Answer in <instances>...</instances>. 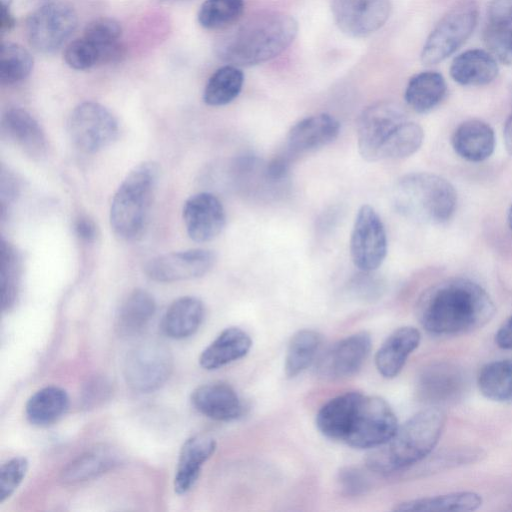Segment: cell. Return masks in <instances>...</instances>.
Instances as JSON below:
<instances>
[{"label":"cell","mask_w":512,"mask_h":512,"mask_svg":"<svg viewBox=\"0 0 512 512\" xmlns=\"http://www.w3.org/2000/svg\"><path fill=\"white\" fill-rule=\"evenodd\" d=\"M495 313L489 294L465 278L444 280L427 289L417 303V316L426 331L454 335L484 326Z\"/></svg>","instance_id":"6da1fadb"},{"label":"cell","mask_w":512,"mask_h":512,"mask_svg":"<svg viewBox=\"0 0 512 512\" xmlns=\"http://www.w3.org/2000/svg\"><path fill=\"white\" fill-rule=\"evenodd\" d=\"M297 21L289 14L268 11L250 16L217 41V56L237 67L267 62L280 55L294 41Z\"/></svg>","instance_id":"7a4b0ae2"},{"label":"cell","mask_w":512,"mask_h":512,"mask_svg":"<svg viewBox=\"0 0 512 512\" xmlns=\"http://www.w3.org/2000/svg\"><path fill=\"white\" fill-rule=\"evenodd\" d=\"M446 416L438 408L419 411L384 444L375 447L366 458L370 471L389 474L416 464L428 456L438 443Z\"/></svg>","instance_id":"3957f363"},{"label":"cell","mask_w":512,"mask_h":512,"mask_svg":"<svg viewBox=\"0 0 512 512\" xmlns=\"http://www.w3.org/2000/svg\"><path fill=\"white\" fill-rule=\"evenodd\" d=\"M396 210L409 220L437 225L455 212L457 193L446 179L431 173H410L398 180L393 191Z\"/></svg>","instance_id":"277c9868"},{"label":"cell","mask_w":512,"mask_h":512,"mask_svg":"<svg viewBox=\"0 0 512 512\" xmlns=\"http://www.w3.org/2000/svg\"><path fill=\"white\" fill-rule=\"evenodd\" d=\"M158 173L156 163H140L126 175L118 187L111 203L110 223L120 238L134 240L143 232Z\"/></svg>","instance_id":"5b68a950"},{"label":"cell","mask_w":512,"mask_h":512,"mask_svg":"<svg viewBox=\"0 0 512 512\" xmlns=\"http://www.w3.org/2000/svg\"><path fill=\"white\" fill-rule=\"evenodd\" d=\"M398 428L390 405L381 397L353 391L339 441L354 448H375Z\"/></svg>","instance_id":"8992f818"},{"label":"cell","mask_w":512,"mask_h":512,"mask_svg":"<svg viewBox=\"0 0 512 512\" xmlns=\"http://www.w3.org/2000/svg\"><path fill=\"white\" fill-rule=\"evenodd\" d=\"M478 15L475 0H461L451 7L426 39L421 62L426 66L436 65L456 52L473 33Z\"/></svg>","instance_id":"52a82bcc"},{"label":"cell","mask_w":512,"mask_h":512,"mask_svg":"<svg viewBox=\"0 0 512 512\" xmlns=\"http://www.w3.org/2000/svg\"><path fill=\"white\" fill-rule=\"evenodd\" d=\"M77 23V14L70 5L56 2L45 4L27 19L29 44L37 52L53 53L70 38Z\"/></svg>","instance_id":"ba28073f"},{"label":"cell","mask_w":512,"mask_h":512,"mask_svg":"<svg viewBox=\"0 0 512 512\" xmlns=\"http://www.w3.org/2000/svg\"><path fill=\"white\" fill-rule=\"evenodd\" d=\"M173 369L168 348L158 341H146L134 347L124 363L127 384L139 392H151L161 387Z\"/></svg>","instance_id":"9c48e42d"},{"label":"cell","mask_w":512,"mask_h":512,"mask_svg":"<svg viewBox=\"0 0 512 512\" xmlns=\"http://www.w3.org/2000/svg\"><path fill=\"white\" fill-rule=\"evenodd\" d=\"M68 132L78 149L94 153L116 139L118 123L108 109L89 101L74 108L69 117Z\"/></svg>","instance_id":"30bf717a"},{"label":"cell","mask_w":512,"mask_h":512,"mask_svg":"<svg viewBox=\"0 0 512 512\" xmlns=\"http://www.w3.org/2000/svg\"><path fill=\"white\" fill-rule=\"evenodd\" d=\"M406 119L401 107L393 102L381 101L365 108L357 122V142L361 156L367 161H379L383 146Z\"/></svg>","instance_id":"8fae6325"},{"label":"cell","mask_w":512,"mask_h":512,"mask_svg":"<svg viewBox=\"0 0 512 512\" xmlns=\"http://www.w3.org/2000/svg\"><path fill=\"white\" fill-rule=\"evenodd\" d=\"M350 253L354 265L366 272L376 270L386 257L385 228L370 205H363L357 212L350 239Z\"/></svg>","instance_id":"7c38bea8"},{"label":"cell","mask_w":512,"mask_h":512,"mask_svg":"<svg viewBox=\"0 0 512 512\" xmlns=\"http://www.w3.org/2000/svg\"><path fill=\"white\" fill-rule=\"evenodd\" d=\"M390 0H331V12L338 28L353 38L367 37L390 17Z\"/></svg>","instance_id":"4fadbf2b"},{"label":"cell","mask_w":512,"mask_h":512,"mask_svg":"<svg viewBox=\"0 0 512 512\" xmlns=\"http://www.w3.org/2000/svg\"><path fill=\"white\" fill-rule=\"evenodd\" d=\"M216 257L206 249L171 252L149 260L144 267L149 278L158 282H174L201 277L214 266Z\"/></svg>","instance_id":"5bb4252c"},{"label":"cell","mask_w":512,"mask_h":512,"mask_svg":"<svg viewBox=\"0 0 512 512\" xmlns=\"http://www.w3.org/2000/svg\"><path fill=\"white\" fill-rule=\"evenodd\" d=\"M371 349V337L361 331L349 335L328 348L319 358L316 371L324 379H341L355 374Z\"/></svg>","instance_id":"9a60e30c"},{"label":"cell","mask_w":512,"mask_h":512,"mask_svg":"<svg viewBox=\"0 0 512 512\" xmlns=\"http://www.w3.org/2000/svg\"><path fill=\"white\" fill-rule=\"evenodd\" d=\"M183 220L189 237L203 243L222 232L226 217L220 200L211 193L201 192L184 203Z\"/></svg>","instance_id":"2e32d148"},{"label":"cell","mask_w":512,"mask_h":512,"mask_svg":"<svg viewBox=\"0 0 512 512\" xmlns=\"http://www.w3.org/2000/svg\"><path fill=\"white\" fill-rule=\"evenodd\" d=\"M193 406L201 414L217 421L238 419L244 411L237 392L224 382H211L198 386L191 394Z\"/></svg>","instance_id":"e0dca14e"},{"label":"cell","mask_w":512,"mask_h":512,"mask_svg":"<svg viewBox=\"0 0 512 512\" xmlns=\"http://www.w3.org/2000/svg\"><path fill=\"white\" fill-rule=\"evenodd\" d=\"M216 450V441L207 434H196L183 443L174 477L177 494L187 493L196 483L202 466Z\"/></svg>","instance_id":"ac0fdd59"},{"label":"cell","mask_w":512,"mask_h":512,"mask_svg":"<svg viewBox=\"0 0 512 512\" xmlns=\"http://www.w3.org/2000/svg\"><path fill=\"white\" fill-rule=\"evenodd\" d=\"M340 133L339 121L326 113L298 121L291 127L287 143L294 154L312 151L334 141Z\"/></svg>","instance_id":"d6986e66"},{"label":"cell","mask_w":512,"mask_h":512,"mask_svg":"<svg viewBox=\"0 0 512 512\" xmlns=\"http://www.w3.org/2000/svg\"><path fill=\"white\" fill-rule=\"evenodd\" d=\"M420 332L411 326H404L392 332L378 349L375 364L385 378L397 376L408 356L420 343Z\"/></svg>","instance_id":"ffe728a7"},{"label":"cell","mask_w":512,"mask_h":512,"mask_svg":"<svg viewBox=\"0 0 512 512\" xmlns=\"http://www.w3.org/2000/svg\"><path fill=\"white\" fill-rule=\"evenodd\" d=\"M452 146L460 157L471 162H481L494 151V131L489 124L482 120H467L455 130L452 136Z\"/></svg>","instance_id":"44dd1931"},{"label":"cell","mask_w":512,"mask_h":512,"mask_svg":"<svg viewBox=\"0 0 512 512\" xmlns=\"http://www.w3.org/2000/svg\"><path fill=\"white\" fill-rule=\"evenodd\" d=\"M252 346L250 336L238 327L224 329L199 357L206 370H215L244 357Z\"/></svg>","instance_id":"7402d4cb"},{"label":"cell","mask_w":512,"mask_h":512,"mask_svg":"<svg viewBox=\"0 0 512 512\" xmlns=\"http://www.w3.org/2000/svg\"><path fill=\"white\" fill-rule=\"evenodd\" d=\"M496 59L482 49L467 50L454 58L450 66L452 79L463 86H481L492 82L498 75Z\"/></svg>","instance_id":"603a6c76"},{"label":"cell","mask_w":512,"mask_h":512,"mask_svg":"<svg viewBox=\"0 0 512 512\" xmlns=\"http://www.w3.org/2000/svg\"><path fill=\"white\" fill-rule=\"evenodd\" d=\"M205 309L200 299L185 296L175 300L166 310L161 329L173 339H184L193 335L204 319Z\"/></svg>","instance_id":"cb8c5ba5"},{"label":"cell","mask_w":512,"mask_h":512,"mask_svg":"<svg viewBox=\"0 0 512 512\" xmlns=\"http://www.w3.org/2000/svg\"><path fill=\"white\" fill-rule=\"evenodd\" d=\"M8 136L27 154L40 157L46 150V138L36 119L25 109L11 108L2 119Z\"/></svg>","instance_id":"d4e9b609"},{"label":"cell","mask_w":512,"mask_h":512,"mask_svg":"<svg viewBox=\"0 0 512 512\" xmlns=\"http://www.w3.org/2000/svg\"><path fill=\"white\" fill-rule=\"evenodd\" d=\"M119 454L112 447L102 445L91 448L77 456L61 472V480L75 484L93 479L114 468Z\"/></svg>","instance_id":"484cf974"},{"label":"cell","mask_w":512,"mask_h":512,"mask_svg":"<svg viewBox=\"0 0 512 512\" xmlns=\"http://www.w3.org/2000/svg\"><path fill=\"white\" fill-rule=\"evenodd\" d=\"M447 85L436 71H423L412 76L405 89V101L414 111L427 113L445 98Z\"/></svg>","instance_id":"4316f807"},{"label":"cell","mask_w":512,"mask_h":512,"mask_svg":"<svg viewBox=\"0 0 512 512\" xmlns=\"http://www.w3.org/2000/svg\"><path fill=\"white\" fill-rule=\"evenodd\" d=\"M67 392L56 386H48L34 393L26 403L27 419L34 425L47 426L59 420L68 410Z\"/></svg>","instance_id":"83f0119b"},{"label":"cell","mask_w":512,"mask_h":512,"mask_svg":"<svg viewBox=\"0 0 512 512\" xmlns=\"http://www.w3.org/2000/svg\"><path fill=\"white\" fill-rule=\"evenodd\" d=\"M121 36L122 28L118 21L100 17L87 24L82 37L98 49L101 64H108L120 60L124 55Z\"/></svg>","instance_id":"f1b7e54d"},{"label":"cell","mask_w":512,"mask_h":512,"mask_svg":"<svg viewBox=\"0 0 512 512\" xmlns=\"http://www.w3.org/2000/svg\"><path fill=\"white\" fill-rule=\"evenodd\" d=\"M153 296L145 290H133L123 301L117 315V329L122 335L140 332L155 313Z\"/></svg>","instance_id":"f546056e"},{"label":"cell","mask_w":512,"mask_h":512,"mask_svg":"<svg viewBox=\"0 0 512 512\" xmlns=\"http://www.w3.org/2000/svg\"><path fill=\"white\" fill-rule=\"evenodd\" d=\"M480 495L474 492H455L445 495L408 500L394 507L395 511L465 512L478 509Z\"/></svg>","instance_id":"4dcf8cb0"},{"label":"cell","mask_w":512,"mask_h":512,"mask_svg":"<svg viewBox=\"0 0 512 512\" xmlns=\"http://www.w3.org/2000/svg\"><path fill=\"white\" fill-rule=\"evenodd\" d=\"M244 83L242 70L227 64L218 68L208 79L203 100L209 106H223L232 102L241 92Z\"/></svg>","instance_id":"1f68e13d"},{"label":"cell","mask_w":512,"mask_h":512,"mask_svg":"<svg viewBox=\"0 0 512 512\" xmlns=\"http://www.w3.org/2000/svg\"><path fill=\"white\" fill-rule=\"evenodd\" d=\"M322 343V336L312 329H302L290 339L286 358L285 374L289 378L296 377L306 370L315 360Z\"/></svg>","instance_id":"d6a6232c"},{"label":"cell","mask_w":512,"mask_h":512,"mask_svg":"<svg viewBox=\"0 0 512 512\" xmlns=\"http://www.w3.org/2000/svg\"><path fill=\"white\" fill-rule=\"evenodd\" d=\"M480 392L497 402L512 401V359H502L485 364L478 374Z\"/></svg>","instance_id":"836d02e7"},{"label":"cell","mask_w":512,"mask_h":512,"mask_svg":"<svg viewBox=\"0 0 512 512\" xmlns=\"http://www.w3.org/2000/svg\"><path fill=\"white\" fill-rule=\"evenodd\" d=\"M420 392L431 401H446L454 397L462 385L459 371L449 365L428 368L420 380Z\"/></svg>","instance_id":"e575fe53"},{"label":"cell","mask_w":512,"mask_h":512,"mask_svg":"<svg viewBox=\"0 0 512 512\" xmlns=\"http://www.w3.org/2000/svg\"><path fill=\"white\" fill-rule=\"evenodd\" d=\"M34 60L23 46L3 42L0 48V81L3 85H14L25 80L33 69Z\"/></svg>","instance_id":"d590c367"},{"label":"cell","mask_w":512,"mask_h":512,"mask_svg":"<svg viewBox=\"0 0 512 512\" xmlns=\"http://www.w3.org/2000/svg\"><path fill=\"white\" fill-rule=\"evenodd\" d=\"M244 11V0H205L198 11L199 24L208 30L225 29L236 23Z\"/></svg>","instance_id":"8d00e7d4"},{"label":"cell","mask_w":512,"mask_h":512,"mask_svg":"<svg viewBox=\"0 0 512 512\" xmlns=\"http://www.w3.org/2000/svg\"><path fill=\"white\" fill-rule=\"evenodd\" d=\"M423 139L424 132L421 126L406 119L394 130L383 146L380 160L409 157L421 147Z\"/></svg>","instance_id":"74e56055"},{"label":"cell","mask_w":512,"mask_h":512,"mask_svg":"<svg viewBox=\"0 0 512 512\" xmlns=\"http://www.w3.org/2000/svg\"><path fill=\"white\" fill-rule=\"evenodd\" d=\"M21 273L20 257L15 248L1 240L0 286L3 310L11 308L17 298Z\"/></svg>","instance_id":"f35d334b"},{"label":"cell","mask_w":512,"mask_h":512,"mask_svg":"<svg viewBox=\"0 0 512 512\" xmlns=\"http://www.w3.org/2000/svg\"><path fill=\"white\" fill-rule=\"evenodd\" d=\"M488 52L503 64H512V23L488 22L484 30Z\"/></svg>","instance_id":"ab89813d"},{"label":"cell","mask_w":512,"mask_h":512,"mask_svg":"<svg viewBox=\"0 0 512 512\" xmlns=\"http://www.w3.org/2000/svg\"><path fill=\"white\" fill-rule=\"evenodd\" d=\"M66 64L75 70H87L101 64L98 49L84 37L70 42L64 51Z\"/></svg>","instance_id":"60d3db41"},{"label":"cell","mask_w":512,"mask_h":512,"mask_svg":"<svg viewBox=\"0 0 512 512\" xmlns=\"http://www.w3.org/2000/svg\"><path fill=\"white\" fill-rule=\"evenodd\" d=\"M28 470V461L24 457H14L0 468V504L9 498L18 488Z\"/></svg>","instance_id":"b9f144b4"},{"label":"cell","mask_w":512,"mask_h":512,"mask_svg":"<svg viewBox=\"0 0 512 512\" xmlns=\"http://www.w3.org/2000/svg\"><path fill=\"white\" fill-rule=\"evenodd\" d=\"M340 489L347 495H359L369 488L365 473L358 468L346 467L338 474Z\"/></svg>","instance_id":"7bdbcfd3"},{"label":"cell","mask_w":512,"mask_h":512,"mask_svg":"<svg viewBox=\"0 0 512 512\" xmlns=\"http://www.w3.org/2000/svg\"><path fill=\"white\" fill-rule=\"evenodd\" d=\"M361 272L362 274L352 284L353 292L362 299L373 300L379 297L383 290V284L380 279L370 274L371 272Z\"/></svg>","instance_id":"ee69618b"},{"label":"cell","mask_w":512,"mask_h":512,"mask_svg":"<svg viewBox=\"0 0 512 512\" xmlns=\"http://www.w3.org/2000/svg\"><path fill=\"white\" fill-rule=\"evenodd\" d=\"M290 166L289 158L284 156H277L273 158L264 169V177L269 182H280L288 174Z\"/></svg>","instance_id":"f6af8a7d"},{"label":"cell","mask_w":512,"mask_h":512,"mask_svg":"<svg viewBox=\"0 0 512 512\" xmlns=\"http://www.w3.org/2000/svg\"><path fill=\"white\" fill-rule=\"evenodd\" d=\"M488 22L512 23V0H492L488 11Z\"/></svg>","instance_id":"bcb514c9"},{"label":"cell","mask_w":512,"mask_h":512,"mask_svg":"<svg viewBox=\"0 0 512 512\" xmlns=\"http://www.w3.org/2000/svg\"><path fill=\"white\" fill-rule=\"evenodd\" d=\"M1 2V15H0V32L5 34L10 32L15 24L16 20L11 11L12 0H0Z\"/></svg>","instance_id":"7dc6e473"},{"label":"cell","mask_w":512,"mask_h":512,"mask_svg":"<svg viewBox=\"0 0 512 512\" xmlns=\"http://www.w3.org/2000/svg\"><path fill=\"white\" fill-rule=\"evenodd\" d=\"M496 344L506 350L512 349V316L506 319L495 336Z\"/></svg>","instance_id":"c3c4849f"},{"label":"cell","mask_w":512,"mask_h":512,"mask_svg":"<svg viewBox=\"0 0 512 512\" xmlns=\"http://www.w3.org/2000/svg\"><path fill=\"white\" fill-rule=\"evenodd\" d=\"M75 231L81 239L88 242L94 240L96 236V226L87 217H81L76 221Z\"/></svg>","instance_id":"681fc988"},{"label":"cell","mask_w":512,"mask_h":512,"mask_svg":"<svg viewBox=\"0 0 512 512\" xmlns=\"http://www.w3.org/2000/svg\"><path fill=\"white\" fill-rule=\"evenodd\" d=\"M504 141L507 151L512 155V114L508 117L505 123Z\"/></svg>","instance_id":"f907efd6"},{"label":"cell","mask_w":512,"mask_h":512,"mask_svg":"<svg viewBox=\"0 0 512 512\" xmlns=\"http://www.w3.org/2000/svg\"><path fill=\"white\" fill-rule=\"evenodd\" d=\"M508 224L512 231V204H511L509 212H508Z\"/></svg>","instance_id":"816d5d0a"},{"label":"cell","mask_w":512,"mask_h":512,"mask_svg":"<svg viewBox=\"0 0 512 512\" xmlns=\"http://www.w3.org/2000/svg\"><path fill=\"white\" fill-rule=\"evenodd\" d=\"M164 1L178 3V2H186V1H190V0H164Z\"/></svg>","instance_id":"f5cc1de1"}]
</instances>
